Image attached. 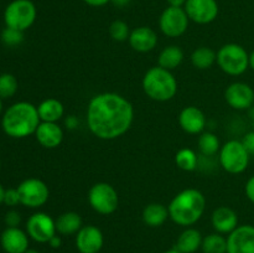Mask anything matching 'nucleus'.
<instances>
[{
  "mask_svg": "<svg viewBox=\"0 0 254 253\" xmlns=\"http://www.w3.org/2000/svg\"><path fill=\"white\" fill-rule=\"evenodd\" d=\"M227 253H254V226H238L228 235Z\"/></svg>",
  "mask_w": 254,
  "mask_h": 253,
  "instance_id": "14",
  "label": "nucleus"
},
{
  "mask_svg": "<svg viewBox=\"0 0 254 253\" xmlns=\"http://www.w3.org/2000/svg\"><path fill=\"white\" fill-rule=\"evenodd\" d=\"M141 217H143L144 223L149 227H160L168 220L169 210L163 203H149L144 207Z\"/></svg>",
  "mask_w": 254,
  "mask_h": 253,
  "instance_id": "22",
  "label": "nucleus"
},
{
  "mask_svg": "<svg viewBox=\"0 0 254 253\" xmlns=\"http://www.w3.org/2000/svg\"><path fill=\"white\" fill-rule=\"evenodd\" d=\"M26 233L36 242L49 243V241L57 233L56 222L47 213L36 212L27 220Z\"/></svg>",
  "mask_w": 254,
  "mask_h": 253,
  "instance_id": "11",
  "label": "nucleus"
},
{
  "mask_svg": "<svg viewBox=\"0 0 254 253\" xmlns=\"http://www.w3.org/2000/svg\"><path fill=\"white\" fill-rule=\"evenodd\" d=\"M37 112H39V117L41 122L57 123L64 117V107L59 99L47 98L37 106Z\"/></svg>",
  "mask_w": 254,
  "mask_h": 253,
  "instance_id": "23",
  "label": "nucleus"
},
{
  "mask_svg": "<svg viewBox=\"0 0 254 253\" xmlns=\"http://www.w3.org/2000/svg\"><path fill=\"white\" fill-rule=\"evenodd\" d=\"M252 122H253V126H254V111H253V113H252Z\"/></svg>",
  "mask_w": 254,
  "mask_h": 253,
  "instance_id": "47",
  "label": "nucleus"
},
{
  "mask_svg": "<svg viewBox=\"0 0 254 253\" xmlns=\"http://www.w3.org/2000/svg\"><path fill=\"white\" fill-rule=\"evenodd\" d=\"M36 6L31 0H14L4 11V21L7 27L25 31L36 20Z\"/></svg>",
  "mask_w": 254,
  "mask_h": 253,
  "instance_id": "7",
  "label": "nucleus"
},
{
  "mask_svg": "<svg viewBox=\"0 0 254 253\" xmlns=\"http://www.w3.org/2000/svg\"><path fill=\"white\" fill-rule=\"evenodd\" d=\"M251 155L241 140H228L218 151V160L225 171L230 174H241L247 169Z\"/></svg>",
  "mask_w": 254,
  "mask_h": 253,
  "instance_id": "6",
  "label": "nucleus"
},
{
  "mask_svg": "<svg viewBox=\"0 0 254 253\" xmlns=\"http://www.w3.org/2000/svg\"><path fill=\"white\" fill-rule=\"evenodd\" d=\"M1 41L6 46H17V45H20L24 41V31L6 26L1 32Z\"/></svg>",
  "mask_w": 254,
  "mask_h": 253,
  "instance_id": "32",
  "label": "nucleus"
},
{
  "mask_svg": "<svg viewBox=\"0 0 254 253\" xmlns=\"http://www.w3.org/2000/svg\"><path fill=\"white\" fill-rule=\"evenodd\" d=\"M21 222V215L17 211L11 210L5 215V223L7 227H19Z\"/></svg>",
  "mask_w": 254,
  "mask_h": 253,
  "instance_id": "34",
  "label": "nucleus"
},
{
  "mask_svg": "<svg viewBox=\"0 0 254 253\" xmlns=\"http://www.w3.org/2000/svg\"><path fill=\"white\" fill-rule=\"evenodd\" d=\"M241 141H242V144L245 145V148L247 149L250 155H254V130L246 134Z\"/></svg>",
  "mask_w": 254,
  "mask_h": 253,
  "instance_id": "35",
  "label": "nucleus"
},
{
  "mask_svg": "<svg viewBox=\"0 0 254 253\" xmlns=\"http://www.w3.org/2000/svg\"><path fill=\"white\" fill-rule=\"evenodd\" d=\"M206 197L197 189H185L174 196L168 206L169 217L179 226L189 227L202 217Z\"/></svg>",
  "mask_w": 254,
  "mask_h": 253,
  "instance_id": "3",
  "label": "nucleus"
},
{
  "mask_svg": "<svg viewBox=\"0 0 254 253\" xmlns=\"http://www.w3.org/2000/svg\"><path fill=\"white\" fill-rule=\"evenodd\" d=\"M109 35L112 39L117 42H123L129 39L130 35V30H129L128 24L123 20H114L111 25H109Z\"/></svg>",
  "mask_w": 254,
  "mask_h": 253,
  "instance_id": "31",
  "label": "nucleus"
},
{
  "mask_svg": "<svg viewBox=\"0 0 254 253\" xmlns=\"http://www.w3.org/2000/svg\"><path fill=\"white\" fill-rule=\"evenodd\" d=\"M225 99L233 109L246 111L254 103V89L245 82H233L226 88Z\"/></svg>",
  "mask_w": 254,
  "mask_h": 253,
  "instance_id": "13",
  "label": "nucleus"
},
{
  "mask_svg": "<svg viewBox=\"0 0 254 253\" xmlns=\"http://www.w3.org/2000/svg\"><path fill=\"white\" fill-rule=\"evenodd\" d=\"M144 93L156 102L173 99L178 93V81L169 69L160 66L151 67L144 74L141 81Z\"/></svg>",
  "mask_w": 254,
  "mask_h": 253,
  "instance_id": "4",
  "label": "nucleus"
},
{
  "mask_svg": "<svg viewBox=\"0 0 254 253\" xmlns=\"http://www.w3.org/2000/svg\"><path fill=\"white\" fill-rule=\"evenodd\" d=\"M41 123L37 107L29 102H17L5 111L1 119L2 130L11 138L21 139L35 134Z\"/></svg>",
  "mask_w": 254,
  "mask_h": 253,
  "instance_id": "2",
  "label": "nucleus"
},
{
  "mask_svg": "<svg viewBox=\"0 0 254 253\" xmlns=\"http://www.w3.org/2000/svg\"><path fill=\"white\" fill-rule=\"evenodd\" d=\"M189 19L184 7L168 6L160 15L159 27L168 37H179L186 32L189 27Z\"/></svg>",
  "mask_w": 254,
  "mask_h": 253,
  "instance_id": "10",
  "label": "nucleus"
},
{
  "mask_svg": "<svg viewBox=\"0 0 254 253\" xmlns=\"http://www.w3.org/2000/svg\"><path fill=\"white\" fill-rule=\"evenodd\" d=\"M198 150L202 154L203 156H210L216 155L220 151L221 145L220 140H218L217 135L211 131H205L198 136Z\"/></svg>",
  "mask_w": 254,
  "mask_h": 253,
  "instance_id": "28",
  "label": "nucleus"
},
{
  "mask_svg": "<svg viewBox=\"0 0 254 253\" xmlns=\"http://www.w3.org/2000/svg\"><path fill=\"white\" fill-rule=\"evenodd\" d=\"M169 6H175V7H184L185 6L188 0H166Z\"/></svg>",
  "mask_w": 254,
  "mask_h": 253,
  "instance_id": "40",
  "label": "nucleus"
},
{
  "mask_svg": "<svg viewBox=\"0 0 254 253\" xmlns=\"http://www.w3.org/2000/svg\"><path fill=\"white\" fill-rule=\"evenodd\" d=\"M103 245V233L97 226H83L76 233V247L79 253H98Z\"/></svg>",
  "mask_w": 254,
  "mask_h": 253,
  "instance_id": "15",
  "label": "nucleus"
},
{
  "mask_svg": "<svg viewBox=\"0 0 254 253\" xmlns=\"http://www.w3.org/2000/svg\"><path fill=\"white\" fill-rule=\"evenodd\" d=\"M66 126H67V128L74 129L77 126H78V119H77L74 116L67 117V118H66Z\"/></svg>",
  "mask_w": 254,
  "mask_h": 253,
  "instance_id": "38",
  "label": "nucleus"
},
{
  "mask_svg": "<svg viewBox=\"0 0 254 253\" xmlns=\"http://www.w3.org/2000/svg\"><path fill=\"white\" fill-rule=\"evenodd\" d=\"M17 79L11 73L0 74V98L7 99L14 96L17 91Z\"/></svg>",
  "mask_w": 254,
  "mask_h": 253,
  "instance_id": "30",
  "label": "nucleus"
},
{
  "mask_svg": "<svg viewBox=\"0 0 254 253\" xmlns=\"http://www.w3.org/2000/svg\"><path fill=\"white\" fill-rule=\"evenodd\" d=\"M201 250L203 253H227V238L221 233H211L202 240Z\"/></svg>",
  "mask_w": 254,
  "mask_h": 253,
  "instance_id": "27",
  "label": "nucleus"
},
{
  "mask_svg": "<svg viewBox=\"0 0 254 253\" xmlns=\"http://www.w3.org/2000/svg\"><path fill=\"white\" fill-rule=\"evenodd\" d=\"M211 222L216 232L221 235H230L238 227V215L228 206H220L212 212Z\"/></svg>",
  "mask_w": 254,
  "mask_h": 253,
  "instance_id": "19",
  "label": "nucleus"
},
{
  "mask_svg": "<svg viewBox=\"0 0 254 253\" xmlns=\"http://www.w3.org/2000/svg\"><path fill=\"white\" fill-rule=\"evenodd\" d=\"M184 60V52L176 45H170V46H166L165 49L161 50V52L159 54L158 57V63L159 66L163 67V68L169 69V71H173V69L178 68Z\"/></svg>",
  "mask_w": 254,
  "mask_h": 253,
  "instance_id": "25",
  "label": "nucleus"
},
{
  "mask_svg": "<svg viewBox=\"0 0 254 253\" xmlns=\"http://www.w3.org/2000/svg\"><path fill=\"white\" fill-rule=\"evenodd\" d=\"M55 222H56V231L60 235L64 236L76 235L83 227V221H82L81 215L74 212V211L62 213Z\"/></svg>",
  "mask_w": 254,
  "mask_h": 253,
  "instance_id": "21",
  "label": "nucleus"
},
{
  "mask_svg": "<svg viewBox=\"0 0 254 253\" xmlns=\"http://www.w3.org/2000/svg\"><path fill=\"white\" fill-rule=\"evenodd\" d=\"M217 61V54L207 46H201L191 54V63L197 69H207Z\"/></svg>",
  "mask_w": 254,
  "mask_h": 253,
  "instance_id": "26",
  "label": "nucleus"
},
{
  "mask_svg": "<svg viewBox=\"0 0 254 253\" xmlns=\"http://www.w3.org/2000/svg\"><path fill=\"white\" fill-rule=\"evenodd\" d=\"M181 129L189 134H201L206 126L205 113L195 106L185 107L179 116Z\"/></svg>",
  "mask_w": 254,
  "mask_h": 253,
  "instance_id": "18",
  "label": "nucleus"
},
{
  "mask_svg": "<svg viewBox=\"0 0 254 253\" xmlns=\"http://www.w3.org/2000/svg\"><path fill=\"white\" fill-rule=\"evenodd\" d=\"M111 2H113V4L118 7H123L126 6V5H128L129 2H130V0H111Z\"/></svg>",
  "mask_w": 254,
  "mask_h": 253,
  "instance_id": "41",
  "label": "nucleus"
},
{
  "mask_svg": "<svg viewBox=\"0 0 254 253\" xmlns=\"http://www.w3.org/2000/svg\"><path fill=\"white\" fill-rule=\"evenodd\" d=\"M16 189L19 191L21 205L30 208L41 207L50 197L49 186L40 179H26Z\"/></svg>",
  "mask_w": 254,
  "mask_h": 253,
  "instance_id": "9",
  "label": "nucleus"
},
{
  "mask_svg": "<svg viewBox=\"0 0 254 253\" xmlns=\"http://www.w3.org/2000/svg\"><path fill=\"white\" fill-rule=\"evenodd\" d=\"M164 253H181V252H180V251L176 250V248H171V250L165 251V252H164Z\"/></svg>",
  "mask_w": 254,
  "mask_h": 253,
  "instance_id": "44",
  "label": "nucleus"
},
{
  "mask_svg": "<svg viewBox=\"0 0 254 253\" xmlns=\"http://www.w3.org/2000/svg\"><path fill=\"white\" fill-rule=\"evenodd\" d=\"M133 121V104L126 97L114 92L97 94L87 107L89 130L103 140H113L126 134Z\"/></svg>",
  "mask_w": 254,
  "mask_h": 253,
  "instance_id": "1",
  "label": "nucleus"
},
{
  "mask_svg": "<svg viewBox=\"0 0 254 253\" xmlns=\"http://www.w3.org/2000/svg\"><path fill=\"white\" fill-rule=\"evenodd\" d=\"M175 163L184 171H193L198 165V158L192 149L183 148L176 153Z\"/></svg>",
  "mask_w": 254,
  "mask_h": 253,
  "instance_id": "29",
  "label": "nucleus"
},
{
  "mask_svg": "<svg viewBox=\"0 0 254 253\" xmlns=\"http://www.w3.org/2000/svg\"><path fill=\"white\" fill-rule=\"evenodd\" d=\"M1 111H2V99L0 98V113H1Z\"/></svg>",
  "mask_w": 254,
  "mask_h": 253,
  "instance_id": "46",
  "label": "nucleus"
},
{
  "mask_svg": "<svg viewBox=\"0 0 254 253\" xmlns=\"http://www.w3.org/2000/svg\"><path fill=\"white\" fill-rule=\"evenodd\" d=\"M202 235L196 228H186L178 238L175 248L181 253H195L202 245Z\"/></svg>",
  "mask_w": 254,
  "mask_h": 253,
  "instance_id": "24",
  "label": "nucleus"
},
{
  "mask_svg": "<svg viewBox=\"0 0 254 253\" xmlns=\"http://www.w3.org/2000/svg\"><path fill=\"white\" fill-rule=\"evenodd\" d=\"M0 243L6 253H25L29 250V235L19 227H6L0 236Z\"/></svg>",
  "mask_w": 254,
  "mask_h": 253,
  "instance_id": "16",
  "label": "nucleus"
},
{
  "mask_svg": "<svg viewBox=\"0 0 254 253\" xmlns=\"http://www.w3.org/2000/svg\"><path fill=\"white\" fill-rule=\"evenodd\" d=\"M35 136L40 145L46 149H55L64 140V130L57 123L41 122L35 131Z\"/></svg>",
  "mask_w": 254,
  "mask_h": 253,
  "instance_id": "20",
  "label": "nucleus"
},
{
  "mask_svg": "<svg viewBox=\"0 0 254 253\" xmlns=\"http://www.w3.org/2000/svg\"><path fill=\"white\" fill-rule=\"evenodd\" d=\"M4 196H5V189H4V186L0 184V205L4 202Z\"/></svg>",
  "mask_w": 254,
  "mask_h": 253,
  "instance_id": "42",
  "label": "nucleus"
},
{
  "mask_svg": "<svg viewBox=\"0 0 254 253\" xmlns=\"http://www.w3.org/2000/svg\"><path fill=\"white\" fill-rule=\"evenodd\" d=\"M88 202L96 212L101 215H111L118 208V192L111 184L97 183L89 189Z\"/></svg>",
  "mask_w": 254,
  "mask_h": 253,
  "instance_id": "8",
  "label": "nucleus"
},
{
  "mask_svg": "<svg viewBox=\"0 0 254 253\" xmlns=\"http://www.w3.org/2000/svg\"><path fill=\"white\" fill-rule=\"evenodd\" d=\"M49 245L51 246L52 248H60L61 247V245H62V240H61V237H60L59 235H55L54 237L51 238V240L49 241Z\"/></svg>",
  "mask_w": 254,
  "mask_h": 253,
  "instance_id": "39",
  "label": "nucleus"
},
{
  "mask_svg": "<svg viewBox=\"0 0 254 253\" xmlns=\"http://www.w3.org/2000/svg\"><path fill=\"white\" fill-rule=\"evenodd\" d=\"M4 203L7 206H16L20 202V195L17 189H7L5 190V196H4Z\"/></svg>",
  "mask_w": 254,
  "mask_h": 253,
  "instance_id": "33",
  "label": "nucleus"
},
{
  "mask_svg": "<svg viewBox=\"0 0 254 253\" xmlns=\"http://www.w3.org/2000/svg\"><path fill=\"white\" fill-rule=\"evenodd\" d=\"M189 19L200 25L216 20L218 15V2L216 0H188L184 6Z\"/></svg>",
  "mask_w": 254,
  "mask_h": 253,
  "instance_id": "12",
  "label": "nucleus"
},
{
  "mask_svg": "<svg viewBox=\"0 0 254 253\" xmlns=\"http://www.w3.org/2000/svg\"><path fill=\"white\" fill-rule=\"evenodd\" d=\"M128 40L131 49L141 54L153 51L158 45V35L148 26H139L131 30Z\"/></svg>",
  "mask_w": 254,
  "mask_h": 253,
  "instance_id": "17",
  "label": "nucleus"
},
{
  "mask_svg": "<svg viewBox=\"0 0 254 253\" xmlns=\"http://www.w3.org/2000/svg\"><path fill=\"white\" fill-rule=\"evenodd\" d=\"M217 63L230 76L243 74L250 67V54L238 44H226L218 50Z\"/></svg>",
  "mask_w": 254,
  "mask_h": 253,
  "instance_id": "5",
  "label": "nucleus"
},
{
  "mask_svg": "<svg viewBox=\"0 0 254 253\" xmlns=\"http://www.w3.org/2000/svg\"><path fill=\"white\" fill-rule=\"evenodd\" d=\"M87 5L93 7H99V6H104L108 2H111V0H83Z\"/></svg>",
  "mask_w": 254,
  "mask_h": 253,
  "instance_id": "37",
  "label": "nucleus"
},
{
  "mask_svg": "<svg viewBox=\"0 0 254 253\" xmlns=\"http://www.w3.org/2000/svg\"><path fill=\"white\" fill-rule=\"evenodd\" d=\"M250 67L254 71V50L252 51V54L250 55Z\"/></svg>",
  "mask_w": 254,
  "mask_h": 253,
  "instance_id": "43",
  "label": "nucleus"
},
{
  "mask_svg": "<svg viewBox=\"0 0 254 253\" xmlns=\"http://www.w3.org/2000/svg\"><path fill=\"white\" fill-rule=\"evenodd\" d=\"M245 191L248 200H250L252 203H254V175L248 179L247 184H246Z\"/></svg>",
  "mask_w": 254,
  "mask_h": 253,
  "instance_id": "36",
  "label": "nucleus"
},
{
  "mask_svg": "<svg viewBox=\"0 0 254 253\" xmlns=\"http://www.w3.org/2000/svg\"><path fill=\"white\" fill-rule=\"evenodd\" d=\"M25 253H39V252H37L36 250H32V248H29V250H27Z\"/></svg>",
  "mask_w": 254,
  "mask_h": 253,
  "instance_id": "45",
  "label": "nucleus"
}]
</instances>
